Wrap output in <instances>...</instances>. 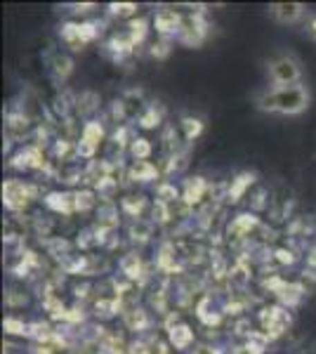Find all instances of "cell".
Masks as SVG:
<instances>
[{"label": "cell", "mask_w": 316, "mask_h": 354, "mask_svg": "<svg viewBox=\"0 0 316 354\" xmlns=\"http://www.w3.org/2000/svg\"><path fill=\"white\" fill-rule=\"evenodd\" d=\"M309 106V90L304 85H290V88H274L257 97V109L284 113V116H297Z\"/></svg>", "instance_id": "obj_1"}, {"label": "cell", "mask_w": 316, "mask_h": 354, "mask_svg": "<svg viewBox=\"0 0 316 354\" xmlns=\"http://www.w3.org/2000/svg\"><path fill=\"white\" fill-rule=\"evenodd\" d=\"M257 319H260V330H262V333H267L272 340L284 338V335L288 333L290 326H292L290 312L286 310L284 305H279V302H277V305L264 307Z\"/></svg>", "instance_id": "obj_2"}, {"label": "cell", "mask_w": 316, "mask_h": 354, "mask_svg": "<svg viewBox=\"0 0 316 354\" xmlns=\"http://www.w3.org/2000/svg\"><path fill=\"white\" fill-rule=\"evenodd\" d=\"M269 78H272L274 88H290V85H300V78H302L300 62L290 55L277 57V59L269 62Z\"/></svg>", "instance_id": "obj_3"}, {"label": "cell", "mask_w": 316, "mask_h": 354, "mask_svg": "<svg viewBox=\"0 0 316 354\" xmlns=\"http://www.w3.org/2000/svg\"><path fill=\"white\" fill-rule=\"evenodd\" d=\"M36 198V187L24 180H5L3 185V203L10 213H21L28 203Z\"/></svg>", "instance_id": "obj_4"}, {"label": "cell", "mask_w": 316, "mask_h": 354, "mask_svg": "<svg viewBox=\"0 0 316 354\" xmlns=\"http://www.w3.org/2000/svg\"><path fill=\"white\" fill-rule=\"evenodd\" d=\"M182 24H185V15H182L180 10L170 8V5L154 10V15H151V28L156 31L158 38H165V41L180 36Z\"/></svg>", "instance_id": "obj_5"}, {"label": "cell", "mask_w": 316, "mask_h": 354, "mask_svg": "<svg viewBox=\"0 0 316 354\" xmlns=\"http://www.w3.org/2000/svg\"><path fill=\"white\" fill-rule=\"evenodd\" d=\"M104 140V125L97 118H88L80 128V137L76 142V151L80 158H88V161H95V153L100 151V145Z\"/></svg>", "instance_id": "obj_6"}, {"label": "cell", "mask_w": 316, "mask_h": 354, "mask_svg": "<svg viewBox=\"0 0 316 354\" xmlns=\"http://www.w3.org/2000/svg\"><path fill=\"white\" fill-rule=\"evenodd\" d=\"M208 38V21H205V12L203 10H196L192 15H185V24H182V31L177 36V41L187 48H201Z\"/></svg>", "instance_id": "obj_7"}, {"label": "cell", "mask_w": 316, "mask_h": 354, "mask_svg": "<svg viewBox=\"0 0 316 354\" xmlns=\"http://www.w3.org/2000/svg\"><path fill=\"white\" fill-rule=\"evenodd\" d=\"M43 149L38 145H24L10 158V168L15 170H43Z\"/></svg>", "instance_id": "obj_8"}, {"label": "cell", "mask_w": 316, "mask_h": 354, "mask_svg": "<svg viewBox=\"0 0 316 354\" xmlns=\"http://www.w3.org/2000/svg\"><path fill=\"white\" fill-rule=\"evenodd\" d=\"M210 192V185H208V180H205L203 175H192V177H187L185 182H182V201H185V205H198L201 201L205 198V194Z\"/></svg>", "instance_id": "obj_9"}, {"label": "cell", "mask_w": 316, "mask_h": 354, "mask_svg": "<svg viewBox=\"0 0 316 354\" xmlns=\"http://www.w3.org/2000/svg\"><path fill=\"white\" fill-rule=\"evenodd\" d=\"M194 340H196V333L194 328L185 322H175L168 326V345L175 347L180 352H189L194 347Z\"/></svg>", "instance_id": "obj_10"}, {"label": "cell", "mask_w": 316, "mask_h": 354, "mask_svg": "<svg viewBox=\"0 0 316 354\" xmlns=\"http://www.w3.org/2000/svg\"><path fill=\"white\" fill-rule=\"evenodd\" d=\"M43 203L57 215H73L76 213V192H50L45 194Z\"/></svg>", "instance_id": "obj_11"}, {"label": "cell", "mask_w": 316, "mask_h": 354, "mask_svg": "<svg viewBox=\"0 0 316 354\" xmlns=\"http://www.w3.org/2000/svg\"><path fill=\"white\" fill-rule=\"evenodd\" d=\"M269 15L272 19L281 26H292L302 19L304 15V5L302 3H277L269 8Z\"/></svg>", "instance_id": "obj_12"}, {"label": "cell", "mask_w": 316, "mask_h": 354, "mask_svg": "<svg viewBox=\"0 0 316 354\" xmlns=\"http://www.w3.org/2000/svg\"><path fill=\"white\" fill-rule=\"evenodd\" d=\"M257 227H260V218H257L255 213H241L232 222H229L227 236H229V241H236V239H245V236H250V234L255 232Z\"/></svg>", "instance_id": "obj_13"}, {"label": "cell", "mask_w": 316, "mask_h": 354, "mask_svg": "<svg viewBox=\"0 0 316 354\" xmlns=\"http://www.w3.org/2000/svg\"><path fill=\"white\" fill-rule=\"evenodd\" d=\"M255 180H257L255 173H248V170H245V173H239L227 187V203H239L241 198L252 189Z\"/></svg>", "instance_id": "obj_14"}, {"label": "cell", "mask_w": 316, "mask_h": 354, "mask_svg": "<svg viewBox=\"0 0 316 354\" xmlns=\"http://www.w3.org/2000/svg\"><path fill=\"white\" fill-rule=\"evenodd\" d=\"M128 180L135 185H149L158 180V168L151 161H132L128 165Z\"/></svg>", "instance_id": "obj_15"}, {"label": "cell", "mask_w": 316, "mask_h": 354, "mask_svg": "<svg viewBox=\"0 0 316 354\" xmlns=\"http://www.w3.org/2000/svg\"><path fill=\"white\" fill-rule=\"evenodd\" d=\"M118 270L130 283L142 281V279H145V260L137 253H125L118 262Z\"/></svg>", "instance_id": "obj_16"}, {"label": "cell", "mask_w": 316, "mask_h": 354, "mask_svg": "<svg viewBox=\"0 0 316 354\" xmlns=\"http://www.w3.org/2000/svg\"><path fill=\"white\" fill-rule=\"evenodd\" d=\"M118 225H120L118 205L113 201H100V205H97V227L113 232Z\"/></svg>", "instance_id": "obj_17"}, {"label": "cell", "mask_w": 316, "mask_h": 354, "mask_svg": "<svg viewBox=\"0 0 316 354\" xmlns=\"http://www.w3.org/2000/svg\"><path fill=\"white\" fill-rule=\"evenodd\" d=\"M48 68L57 81H66V78L73 73V59L66 53H62V50H55L48 59Z\"/></svg>", "instance_id": "obj_18"}, {"label": "cell", "mask_w": 316, "mask_h": 354, "mask_svg": "<svg viewBox=\"0 0 316 354\" xmlns=\"http://www.w3.org/2000/svg\"><path fill=\"white\" fill-rule=\"evenodd\" d=\"M120 310H123V300L118 295H100L93 305V314L97 319H111L120 314Z\"/></svg>", "instance_id": "obj_19"}, {"label": "cell", "mask_w": 316, "mask_h": 354, "mask_svg": "<svg viewBox=\"0 0 316 354\" xmlns=\"http://www.w3.org/2000/svg\"><path fill=\"white\" fill-rule=\"evenodd\" d=\"M123 322H125V326H128L130 330H135V333H142V330H147L149 326H151V317H149V312L145 310V307H137V305H132L123 312Z\"/></svg>", "instance_id": "obj_20"}, {"label": "cell", "mask_w": 316, "mask_h": 354, "mask_svg": "<svg viewBox=\"0 0 316 354\" xmlns=\"http://www.w3.org/2000/svg\"><path fill=\"white\" fill-rule=\"evenodd\" d=\"M123 31L128 33L130 43L137 48V45H142V43L147 41L149 31H154V28H151V19H147V17H137V19H130L128 26H125Z\"/></svg>", "instance_id": "obj_21"}, {"label": "cell", "mask_w": 316, "mask_h": 354, "mask_svg": "<svg viewBox=\"0 0 316 354\" xmlns=\"http://www.w3.org/2000/svg\"><path fill=\"white\" fill-rule=\"evenodd\" d=\"M28 133H31V118H28L26 113H10V116H8L10 140L21 142Z\"/></svg>", "instance_id": "obj_22"}, {"label": "cell", "mask_w": 316, "mask_h": 354, "mask_svg": "<svg viewBox=\"0 0 316 354\" xmlns=\"http://www.w3.org/2000/svg\"><path fill=\"white\" fill-rule=\"evenodd\" d=\"M151 232H154V222L145 218H135L128 225V236L137 243H147L151 239Z\"/></svg>", "instance_id": "obj_23"}, {"label": "cell", "mask_w": 316, "mask_h": 354, "mask_svg": "<svg viewBox=\"0 0 316 354\" xmlns=\"http://www.w3.org/2000/svg\"><path fill=\"white\" fill-rule=\"evenodd\" d=\"M163 123V109H160L158 104H147L145 111L137 116V125L145 130H154L158 128V125Z\"/></svg>", "instance_id": "obj_24"}, {"label": "cell", "mask_w": 316, "mask_h": 354, "mask_svg": "<svg viewBox=\"0 0 316 354\" xmlns=\"http://www.w3.org/2000/svg\"><path fill=\"white\" fill-rule=\"evenodd\" d=\"M97 205H100V196L93 187L76 189V213H90V210H97Z\"/></svg>", "instance_id": "obj_25"}, {"label": "cell", "mask_w": 316, "mask_h": 354, "mask_svg": "<svg viewBox=\"0 0 316 354\" xmlns=\"http://www.w3.org/2000/svg\"><path fill=\"white\" fill-rule=\"evenodd\" d=\"M120 208H123L132 220L142 218V213H145V208H147V196L145 194H128V196L120 198Z\"/></svg>", "instance_id": "obj_26"}, {"label": "cell", "mask_w": 316, "mask_h": 354, "mask_svg": "<svg viewBox=\"0 0 316 354\" xmlns=\"http://www.w3.org/2000/svg\"><path fill=\"white\" fill-rule=\"evenodd\" d=\"M154 196H156V201H158V203H175V201H180V198H182V194H180V189L175 187V182L160 180V182H156V189H154Z\"/></svg>", "instance_id": "obj_27"}, {"label": "cell", "mask_w": 316, "mask_h": 354, "mask_svg": "<svg viewBox=\"0 0 316 354\" xmlns=\"http://www.w3.org/2000/svg\"><path fill=\"white\" fill-rule=\"evenodd\" d=\"M203 121L196 116H185L182 118V123H180V130H182V137H185V142H194V140H198L201 135H203Z\"/></svg>", "instance_id": "obj_28"}, {"label": "cell", "mask_w": 316, "mask_h": 354, "mask_svg": "<svg viewBox=\"0 0 316 354\" xmlns=\"http://www.w3.org/2000/svg\"><path fill=\"white\" fill-rule=\"evenodd\" d=\"M128 153L132 156V161H149V156L154 153V145L147 137H135L132 145L128 147Z\"/></svg>", "instance_id": "obj_29"}, {"label": "cell", "mask_w": 316, "mask_h": 354, "mask_svg": "<svg viewBox=\"0 0 316 354\" xmlns=\"http://www.w3.org/2000/svg\"><path fill=\"white\" fill-rule=\"evenodd\" d=\"M93 189L97 192L100 201H113V196L118 194V180L113 175H109V177H104V180L95 182Z\"/></svg>", "instance_id": "obj_30"}, {"label": "cell", "mask_w": 316, "mask_h": 354, "mask_svg": "<svg viewBox=\"0 0 316 354\" xmlns=\"http://www.w3.org/2000/svg\"><path fill=\"white\" fill-rule=\"evenodd\" d=\"M97 102H100V97H97L93 90H85L76 100V109L78 113H83V116H90L93 111H97Z\"/></svg>", "instance_id": "obj_31"}, {"label": "cell", "mask_w": 316, "mask_h": 354, "mask_svg": "<svg viewBox=\"0 0 316 354\" xmlns=\"http://www.w3.org/2000/svg\"><path fill=\"white\" fill-rule=\"evenodd\" d=\"M137 10L140 8H137L135 3H111L109 5V15L120 17V19H135Z\"/></svg>", "instance_id": "obj_32"}, {"label": "cell", "mask_w": 316, "mask_h": 354, "mask_svg": "<svg viewBox=\"0 0 316 354\" xmlns=\"http://www.w3.org/2000/svg\"><path fill=\"white\" fill-rule=\"evenodd\" d=\"M3 326H5V333H10V335H26L28 333V324L21 317H15V314L5 317Z\"/></svg>", "instance_id": "obj_33"}, {"label": "cell", "mask_w": 316, "mask_h": 354, "mask_svg": "<svg viewBox=\"0 0 316 354\" xmlns=\"http://www.w3.org/2000/svg\"><path fill=\"white\" fill-rule=\"evenodd\" d=\"M170 53H172V48H170V43L165 41V38H158L156 43H151L149 45V55L154 57V59H165V57H170Z\"/></svg>", "instance_id": "obj_34"}, {"label": "cell", "mask_w": 316, "mask_h": 354, "mask_svg": "<svg viewBox=\"0 0 316 354\" xmlns=\"http://www.w3.org/2000/svg\"><path fill=\"white\" fill-rule=\"evenodd\" d=\"M272 258L277 260L279 265H292V262L297 260V255H295V250H292V248H277Z\"/></svg>", "instance_id": "obj_35"}, {"label": "cell", "mask_w": 316, "mask_h": 354, "mask_svg": "<svg viewBox=\"0 0 316 354\" xmlns=\"http://www.w3.org/2000/svg\"><path fill=\"white\" fill-rule=\"evenodd\" d=\"M187 354H224L217 345H210V342H203V345H194Z\"/></svg>", "instance_id": "obj_36"}, {"label": "cell", "mask_w": 316, "mask_h": 354, "mask_svg": "<svg viewBox=\"0 0 316 354\" xmlns=\"http://www.w3.org/2000/svg\"><path fill=\"white\" fill-rule=\"evenodd\" d=\"M307 36L316 43V17H312V19H309V24H307Z\"/></svg>", "instance_id": "obj_37"}, {"label": "cell", "mask_w": 316, "mask_h": 354, "mask_svg": "<svg viewBox=\"0 0 316 354\" xmlns=\"http://www.w3.org/2000/svg\"><path fill=\"white\" fill-rule=\"evenodd\" d=\"M232 354H260V352H255V350H250V347L248 345H245V342H243V345H239V347H234V352Z\"/></svg>", "instance_id": "obj_38"}, {"label": "cell", "mask_w": 316, "mask_h": 354, "mask_svg": "<svg viewBox=\"0 0 316 354\" xmlns=\"http://www.w3.org/2000/svg\"><path fill=\"white\" fill-rule=\"evenodd\" d=\"M295 354H316V350H300V352H295Z\"/></svg>", "instance_id": "obj_39"}, {"label": "cell", "mask_w": 316, "mask_h": 354, "mask_svg": "<svg viewBox=\"0 0 316 354\" xmlns=\"http://www.w3.org/2000/svg\"><path fill=\"white\" fill-rule=\"evenodd\" d=\"M158 354H170L168 350H165V345H160V350H158Z\"/></svg>", "instance_id": "obj_40"}]
</instances>
